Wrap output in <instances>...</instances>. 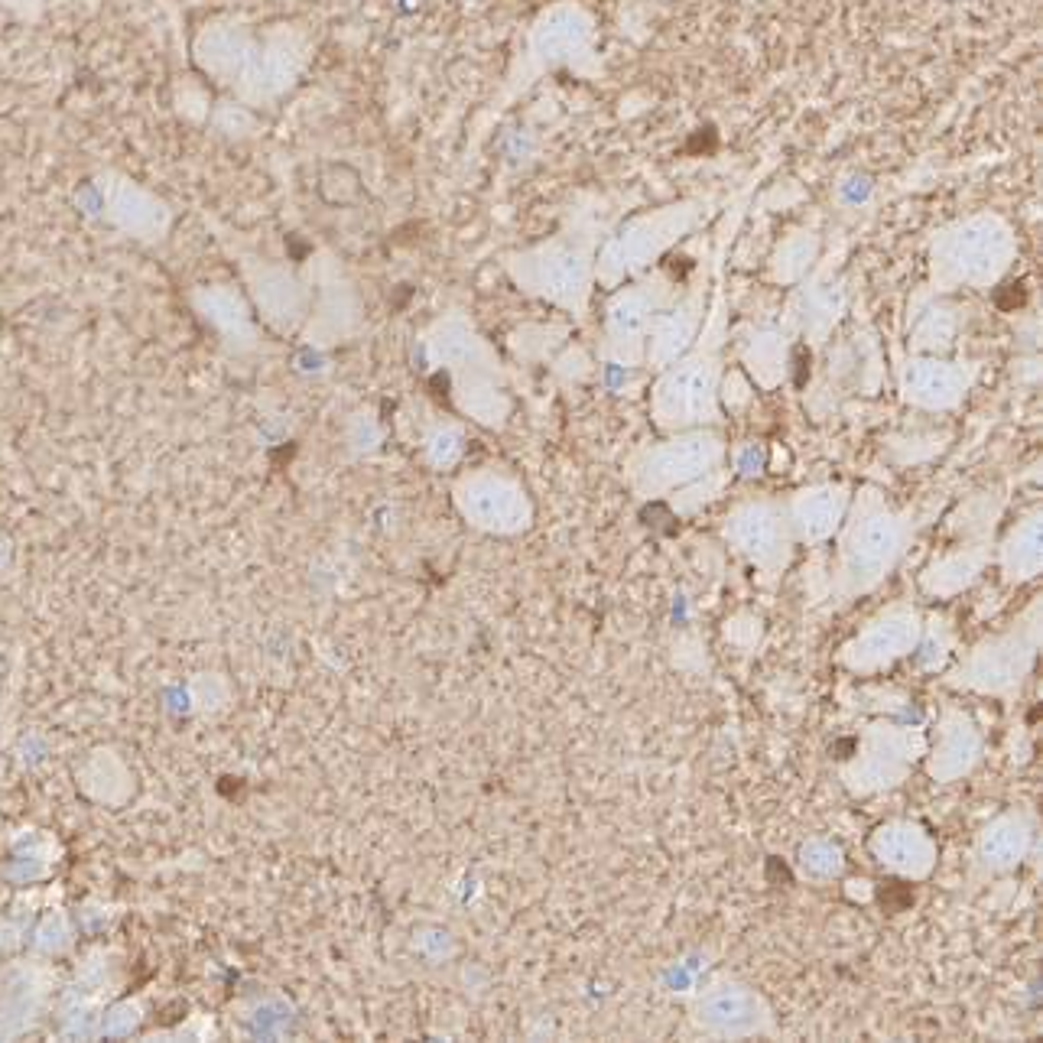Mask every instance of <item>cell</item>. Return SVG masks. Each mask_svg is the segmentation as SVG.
<instances>
[{
  "label": "cell",
  "instance_id": "3",
  "mask_svg": "<svg viewBox=\"0 0 1043 1043\" xmlns=\"http://www.w3.org/2000/svg\"><path fill=\"white\" fill-rule=\"evenodd\" d=\"M741 520V543H745V550H751V553H764V550H774V543H777V537H780V530H777V520L771 517V514H767V511H748L745 517H738Z\"/></svg>",
  "mask_w": 1043,
  "mask_h": 1043
},
{
  "label": "cell",
  "instance_id": "1",
  "mask_svg": "<svg viewBox=\"0 0 1043 1043\" xmlns=\"http://www.w3.org/2000/svg\"><path fill=\"white\" fill-rule=\"evenodd\" d=\"M894 553V527L891 520L875 517V524L862 527V533H855L852 540V559L855 569H878L881 563H888V556Z\"/></svg>",
  "mask_w": 1043,
  "mask_h": 1043
},
{
  "label": "cell",
  "instance_id": "2",
  "mask_svg": "<svg viewBox=\"0 0 1043 1043\" xmlns=\"http://www.w3.org/2000/svg\"><path fill=\"white\" fill-rule=\"evenodd\" d=\"M751 998L741 995V992H732V995H715L709 998L706 1005V1021L712 1027H719V1031H745V1027H751Z\"/></svg>",
  "mask_w": 1043,
  "mask_h": 1043
}]
</instances>
